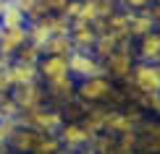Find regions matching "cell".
Returning a JSON list of instances; mask_svg holds the SVG:
<instances>
[{
  "instance_id": "obj_1",
  "label": "cell",
  "mask_w": 160,
  "mask_h": 154,
  "mask_svg": "<svg viewBox=\"0 0 160 154\" xmlns=\"http://www.w3.org/2000/svg\"><path fill=\"white\" fill-rule=\"evenodd\" d=\"M137 42L131 37H123L121 42H118V47L110 52L108 58L102 60V71L105 76L110 78V81H126V78L131 76V68H134L137 63Z\"/></svg>"
},
{
  "instance_id": "obj_2",
  "label": "cell",
  "mask_w": 160,
  "mask_h": 154,
  "mask_svg": "<svg viewBox=\"0 0 160 154\" xmlns=\"http://www.w3.org/2000/svg\"><path fill=\"white\" fill-rule=\"evenodd\" d=\"M113 84L116 81H110L105 73H97V76H89V78H79L76 97L84 99V102H92V105L105 102L108 94H110V89H113Z\"/></svg>"
},
{
  "instance_id": "obj_3",
  "label": "cell",
  "mask_w": 160,
  "mask_h": 154,
  "mask_svg": "<svg viewBox=\"0 0 160 154\" xmlns=\"http://www.w3.org/2000/svg\"><path fill=\"white\" fill-rule=\"evenodd\" d=\"M68 71H71L74 78H89V76H97V73H105L102 71V60H100L95 52H87V50H71Z\"/></svg>"
},
{
  "instance_id": "obj_4",
  "label": "cell",
  "mask_w": 160,
  "mask_h": 154,
  "mask_svg": "<svg viewBox=\"0 0 160 154\" xmlns=\"http://www.w3.org/2000/svg\"><path fill=\"white\" fill-rule=\"evenodd\" d=\"M129 78L134 81V86L139 91H160V63L137 60Z\"/></svg>"
},
{
  "instance_id": "obj_5",
  "label": "cell",
  "mask_w": 160,
  "mask_h": 154,
  "mask_svg": "<svg viewBox=\"0 0 160 154\" xmlns=\"http://www.w3.org/2000/svg\"><path fill=\"white\" fill-rule=\"evenodd\" d=\"M11 97H13V102L18 105V112L48 102V94H45V84H42V81H32V84L13 86V89H11Z\"/></svg>"
},
{
  "instance_id": "obj_6",
  "label": "cell",
  "mask_w": 160,
  "mask_h": 154,
  "mask_svg": "<svg viewBox=\"0 0 160 154\" xmlns=\"http://www.w3.org/2000/svg\"><path fill=\"white\" fill-rule=\"evenodd\" d=\"M58 133V138H61V144H63V149H68V152H76V149H84L87 144H89V131L84 128L79 120H68V123H63L61 128L55 131Z\"/></svg>"
},
{
  "instance_id": "obj_7",
  "label": "cell",
  "mask_w": 160,
  "mask_h": 154,
  "mask_svg": "<svg viewBox=\"0 0 160 154\" xmlns=\"http://www.w3.org/2000/svg\"><path fill=\"white\" fill-rule=\"evenodd\" d=\"M68 37H71L74 50H87V52H92V47H95V42H97L95 26H92L89 21H84V18H71Z\"/></svg>"
},
{
  "instance_id": "obj_8",
  "label": "cell",
  "mask_w": 160,
  "mask_h": 154,
  "mask_svg": "<svg viewBox=\"0 0 160 154\" xmlns=\"http://www.w3.org/2000/svg\"><path fill=\"white\" fill-rule=\"evenodd\" d=\"M45 94H48V105H52V107L63 105L66 99L76 97V78L68 73V76L55 78V81H48L45 84Z\"/></svg>"
},
{
  "instance_id": "obj_9",
  "label": "cell",
  "mask_w": 160,
  "mask_h": 154,
  "mask_svg": "<svg viewBox=\"0 0 160 154\" xmlns=\"http://www.w3.org/2000/svg\"><path fill=\"white\" fill-rule=\"evenodd\" d=\"M37 71H39V81H55L61 76H68V58L66 55H42L37 60Z\"/></svg>"
},
{
  "instance_id": "obj_10",
  "label": "cell",
  "mask_w": 160,
  "mask_h": 154,
  "mask_svg": "<svg viewBox=\"0 0 160 154\" xmlns=\"http://www.w3.org/2000/svg\"><path fill=\"white\" fill-rule=\"evenodd\" d=\"M5 73H8V81H11V86H21V84L39 81L37 63H24V60H16V58H13L11 63L5 65Z\"/></svg>"
},
{
  "instance_id": "obj_11",
  "label": "cell",
  "mask_w": 160,
  "mask_h": 154,
  "mask_svg": "<svg viewBox=\"0 0 160 154\" xmlns=\"http://www.w3.org/2000/svg\"><path fill=\"white\" fill-rule=\"evenodd\" d=\"M29 42V34H26V26H13V29H3L0 31V55L11 58L21 50V44Z\"/></svg>"
},
{
  "instance_id": "obj_12",
  "label": "cell",
  "mask_w": 160,
  "mask_h": 154,
  "mask_svg": "<svg viewBox=\"0 0 160 154\" xmlns=\"http://www.w3.org/2000/svg\"><path fill=\"white\" fill-rule=\"evenodd\" d=\"M137 60H144V63H160V37L158 31H150V34L137 39Z\"/></svg>"
},
{
  "instance_id": "obj_13",
  "label": "cell",
  "mask_w": 160,
  "mask_h": 154,
  "mask_svg": "<svg viewBox=\"0 0 160 154\" xmlns=\"http://www.w3.org/2000/svg\"><path fill=\"white\" fill-rule=\"evenodd\" d=\"M39 138V131L29 128V125H18L13 131V136L8 138V149H16V152H32L34 141Z\"/></svg>"
},
{
  "instance_id": "obj_14",
  "label": "cell",
  "mask_w": 160,
  "mask_h": 154,
  "mask_svg": "<svg viewBox=\"0 0 160 154\" xmlns=\"http://www.w3.org/2000/svg\"><path fill=\"white\" fill-rule=\"evenodd\" d=\"M129 21H131V13L123 11V8H116L105 18V31L116 34L118 39H123V37H129Z\"/></svg>"
},
{
  "instance_id": "obj_15",
  "label": "cell",
  "mask_w": 160,
  "mask_h": 154,
  "mask_svg": "<svg viewBox=\"0 0 160 154\" xmlns=\"http://www.w3.org/2000/svg\"><path fill=\"white\" fill-rule=\"evenodd\" d=\"M29 24V18H26V13L18 8L13 0L5 3V8L0 11V26L3 29H13V26H26Z\"/></svg>"
},
{
  "instance_id": "obj_16",
  "label": "cell",
  "mask_w": 160,
  "mask_h": 154,
  "mask_svg": "<svg viewBox=\"0 0 160 154\" xmlns=\"http://www.w3.org/2000/svg\"><path fill=\"white\" fill-rule=\"evenodd\" d=\"M150 31H155V24H152V18L147 16V11H137V13H131V21H129V37L137 42L139 37L150 34Z\"/></svg>"
},
{
  "instance_id": "obj_17",
  "label": "cell",
  "mask_w": 160,
  "mask_h": 154,
  "mask_svg": "<svg viewBox=\"0 0 160 154\" xmlns=\"http://www.w3.org/2000/svg\"><path fill=\"white\" fill-rule=\"evenodd\" d=\"M74 44H71V37L68 34H52L48 42L42 44V55H71Z\"/></svg>"
},
{
  "instance_id": "obj_18",
  "label": "cell",
  "mask_w": 160,
  "mask_h": 154,
  "mask_svg": "<svg viewBox=\"0 0 160 154\" xmlns=\"http://www.w3.org/2000/svg\"><path fill=\"white\" fill-rule=\"evenodd\" d=\"M34 154H55V152H63V144L58 138V133H39V138L32 146Z\"/></svg>"
},
{
  "instance_id": "obj_19",
  "label": "cell",
  "mask_w": 160,
  "mask_h": 154,
  "mask_svg": "<svg viewBox=\"0 0 160 154\" xmlns=\"http://www.w3.org/2000/svg\"><path fill=\"white\" fill-rule=\"evenodd\" d=\"M89 152H97V154H110V152H116V136L108 131H100L95 133V136L89 138Z\"/></svg>"
},
{
  "instance_id": "obj_20",
  "label": "cell",
  "mask_w": 160,
  "mask_h": 154,
  "mask_svg": "<svg viewBox=\"0 0 160 154\" xmlns=\"http://www.w3.org/2000/svg\"><path fill=\"white\" fill-rule=\"evenodd\" d=\"M118 42H121V39H118L116 34H110V31H102V34H97V42H95V47H92V52H95L100 60H105L113 50L118 47Z\"/></svg>"
},
{
  "instance_id": "obj_21",
  "label": "cell",
  "mask_w": 160,
  "mask_h": 154,
  "mask_svg": "<svg viewBox=\"0 0 160 154\" xmlns=\"http://www.w3.org/2000/svg\"><path fill=\"white\" fill-rule=\"evenodd\" d=\"M139 146V133L137 131H126L116 136V154H134Z\"/></svg>"
},
{
  "instance_id": "obj_22",
  "label": "cell",
  "mask_w": 160,
  "mask_h": 154,
  "mask_svg": "<svg viewBox=\"0 0 160 154\" xmlns=\"http://www.w3.org/2000/svg\"><path fill=\"white\" fill-rule=\"evenodd\" d=\"M13 58H16V60H24V63H37V60L42 58V47H37V44H32V42H24L21 50H18Z\"/></svg>"
},
{
  "instance_id": "obj_23",
  "label": "cell",
  "mask_w": 160,
  "mask_h": 154,
  "mask_svg": "<svg viewBox=\"0 0 160 154\" xmlns=\"http://www.w3.org/2000/svg\"><path fill=\"white\" fill-rule=\"evenodd\" d=\"M152 0H118V8L129 11V13H137V11H144Z\"/></svg>"
},
{
  "instance_id": "obj_24",
  "label": "cell",
  "mask_w": 160,
  "mask_h": 154,
  "mask_svg": "<svg viewBox=\"0 0 160 154\" xmlns=\"http://www.w3.org/2000/svg\"><path fill=\"white\" fill-rule=\"evenodd\" d=\"M39 3L45 5V11H48V13H63V8H66L68 0H39Z\"/></svg>"
},
{
  "instance_id": "obj_25",
  "label": "cell",
  "mask_w": 160,
  "mask_h": 154,
  "mask_svg": "<svg viewBox=\"0 0 160 154\" xmlns=\"http://www.w3.org/2000/svg\"><path fill=\"white\" fill-rule=\"evenodd\" d=\"M144 11H147V16L152 18V24H155V29H160V3H150V5H147Z\"/></svg>"
},
{
  "instance_id": "obj_26",
  "label": "cell",
  "mask_w": 160,
  "mask_h": 154,
  "mask_svg": "<svg viewBox=\"0 0 160 154\" xmlns=\"http://www.w3.org/2000/svg\"><path fill=\"white\" fill-rule=\"evenodd\" d=\"M13 86H11V81H8V73H5V68H0V94L3 91H11Z\"/></svg>"
},
{
  "instance_id": "obj_27",
  "label": "cell",
  "mask_w": 160,
  "mask_h": 154,
  "mask_svg": "<svg viewBox=\"0 0 160 154\" xmlns=\"http://www.w3.org/2000/svg\"><path fill=\"white\" fill-rule=\"evenodd\" d=\"M0 152H8V138L3 136V131H0Z\"/></svg>"
},
{
  "instance_id": "obj_28",
  "label": "cell",
  "mask_w": 160,
  "mask_h": 154,
  "mask_svg": "<svg viewBox=\"0 0 160 154\" xmlns=\"http://www.w3.org/2000/svg\"><path fill=\"white\" fill-rule=\"evenodd\" d=\"M5 3H8V0H0V11H3V8H5Z\"/></svg>"
},
{
  "instance_id": "obj_29",
  "label": "cell",
  "mask_w": 160,
  "mask_h": 154,
  "mask_svg": "<svg viewBox=\"0 0 160 154\" xmlns=\"http://www.w3.org/2000/svg\"><path fill=\"white\" fill-rule=\"evenodd\" d=\"M155 31H158V37H160V29H155Z\"/></svg>"
},
{
  "instance_id": "obj_30",
  "label": "cell",
  "mask_w": 160,
  "mask_h": 154,
  "mask_svg": "<svg viewBox=\"0 0 160 154\" xmlns=\"http://www.w3.org/2000/svg\"><path fill=\"white\" fill-rule=\"evenodd\" d=\"M152 3H160V0H152Z\"/></svg>"
},
{
  "instance_id": "obj_31",
  "label": "cell",
  "mask_w": 160,
  "mask_h": 154,
  "mask_svg": "<svg viewBox=\"0 0 160 154\" xmlns=\"http://www.w3.org/2000/svg\"><path fill=\"white\" fill-rule=\"evenodd\" d=\"M0 31H3V26H0Z\"/></svg>"
}]
</instances>
